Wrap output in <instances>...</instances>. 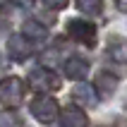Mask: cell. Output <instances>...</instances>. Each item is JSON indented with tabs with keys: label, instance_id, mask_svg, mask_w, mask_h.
<instances>
[{
	"label": "cell",
	"instance_id": "cell-16",
	"mask_svg": "<svg viewBox=\"0 0 127 127\" xmlns=\"http://www.w3.org/2000/svg\"><path fill=\"white\" fill-rule=\"evenodd\" d=\"M12 0H0V7H5V5H10Z\"/></svg>",
	"mask_w": 127,
	"mask_h": 127
},
{
	"label": "cell",
	"instance_id": "cell-10",
	"mask_svg": "<svg viewBox=\"0 0 127 127\" xmlns=\"http://www.w3.org/2000/svg\"><path fill=\"white\" fill-rule=\"evenodd\" d=\"M94 89H96L101 96H110V94L118 89V77H115V74H108V72H98V74H96V82H94Z\"/></svg>",
	"mask_w": 127,
	"mask_h": 127
},
{
	"label": "cell",
	"instance_id": "cell-1",
	"mask_svg": "<svg viewBox=\"0 0 127 127\" xmlns=\"http://www.w3.org/2000/svg\"><path fill=\"white\" fill-rule=\"evenodd\" d=\"M29 110L34 115L38 122H53L60 113V106H58V101L48 94H38L31 103H29Z\"/></svg>",
	"mask_w": 127,
	"mask_h": 127
},
{
	"label": "cell",
	"instance_id": "cell-5",
	"mask_svg": "<svg viewBox=\"0 0 127 127\" xmlns=\"http://www.w3.org/2000/svg\"><path fill=\"white\" fill-rule=\"evenodd\" d=\"M60 125L63 127H89V120H86V113L79 106H67L60 110Z\"/></svg>",
	"mask_w": 127,
	"mask_h": 127
},
{
	"label": "cell",
	"instance_id": "cell-4",
	"mask_svg": "<svg viewBox=\"0 0 127 127\" xmlns=\"http://www.w3.org/2000/svg\"><path fill=\"white\" fill-rule=\"evenodd\" d=\"M67 34L74 38V41L84 43V46H94L96 43V27L86 19H72L67 24Z\"/></svg>",
	"mask_w": 127,
	"mask_h": 127
},
{
	"label": "cell",
	"instance_id": "cell-14",
	"mask_svg": "<svg viewBox=\"0 0 127 127\" xmlns=\"http://www.w3.org/2000/svg\"><path fill=\"white\" fill-rule=\"evenodd\" d=\"M46 7H50V10H63V7H67V2L70 0H41Z\"/></svg>",
	"mask_w": 127,
	"mask_h": 127
},
{
	"label": "cell",
	"instance_id": "cell-9",
	"mask_svg": "<svg viewBox=\"0 0 127 127\" xmlns=\"http://www.w3.org/2000/svg\"><path fill=\"white\" fill-rule=\"evenodd\" d=\"M22 34H24L27 41L43 43L46 38H48V29L43 27L41 22H36V19H27V22H24V27H22Z\"/></svg>",
	"mask_w": 127,
	"mask_h": 127
},
{
	"label": "cell",
	"instance_id": "cell-6",
	"mask_svg": "<svg viewBox=\"0 0 127 127\" xmlns=\"http://www.w3.org/2000/svg\"><path fill=\"white\" fill-rule=\"evenodd\" d=\"M7 55L12 58V60H17V63L27 60V58L31 55L29 41L24 38V36H10V38H7Z\"/></svg>",
	"mask_w": 127,
	"mask_h": 127
},
{
	"label": "cell",
	"instance_id": "cell-2",
	"mask_svg": "<svg viewBox=\"0 0 127 127\" xmlns=\"http://www.w3.org/2000/svg\"><path fill=\"white\" fill-rule=\"evenodd\" d=\"M0 101L7 108H17L24 101V82L19 77H5L0 79Z\"/></svg>",
	"mask_w": 127,
	"mask_h": 127
},
{
	"label": "cell",
	"instance_id": "cell-13",
	"mask_svg": "<svg viewBox=\"0 0 127 127\" xmlns=\"http://www.w3.org/2000/svg\"><path fill=\"white\" fill-rule=\"evenodd\" d=\"M0 127H22V120L14 113L2 110V113H0Z\"/></svg>",
	"mask_w": 127,
	"mask_h": 127
},
{
	"label": "cell",
	"instance_id": "cell-15",
	"mask_svg": "<svg viewBox=\"0 0 127 127\" xmlns=\"http://www.w3.org/2000/svg\"><path fill=\"white\" fill-rule=\"evenodd\" d=\"M118 127H127V120L122 118V120H118Z\"/></svg>",
	"mask_w": 127,
	"mask_h": 127
},
{
	"label": "cell",
	"instance_id": "cell-7",
	"mask_svg": "<svg viewBox=\"0 0 127 127\" xmlns=\"http://www.w3.org/2000/svg\"><path fill=\"white\" fill-rule=\"evenodd\" d=\"M63 70H65V74H67L70 79L82 82V79L89 74V63H86L84 58H79V55H72V58H67V60H65Z\"/></svg>",
	"mask_w": 127,
	"mask_h": 127
},
{
	"label": "cell",
	"instance_id": "cell-8",
	"mask_svg": "<svg viewBox=\"0 0 127 127\" xmlns=\"http://www.w3.org/2000/svg\"><path fill=\"white\" fill-rule=\"evenodd\" d=\"M72 101L79 103V106H86V108H94L98 103V96H96V89L89 84H77L72 89Z\"/></svg>",
	"mask_w": 127,
	"mask_h": 127
},
{
	"label": "cell",
	"instance_id": "cell-11",
	"mask_svg": "<svg viewBox=\"0 0 127 127\" xmlns=\"http://www.w3.org/2000/svg\"><path fill=\"white\" fill-rule=\"evenodd\" d=\"M108 55L115 63H127V41L115 38L113 43H108Z\"/></svg>",
	"mask_w": 127,
	"mask_h": 127
},
{
	"label": "cell",
	"instance_id": "cell-12",
	"mask_svg": "<svg viewBox=\"0 0 127 127\" xmlns=\"http://www.w3.org/2000/svg\"><path fill=\"white\" fill-rule=\"evenodd\" d=\"M77 7H79V12L96 17V14H101V10H103V0H77Z\"/></svg>",
	"mask_w": 127,
	"mask_h": 127
},
{
	"label": "cell",
	"instance_id": "cell-3",
	"mask_svg": "<svg viewBox=\"0 0 127 127\" xmlns=\"http://www.w3.org/2000/svg\"><path fill=\"white\" fill-rule=\"evenodd\" d=\"M29 86L38 94H48V91L60 89V77L53 70H48V67H36L29 74Z\"/></svg>",
	"mask_w": 127,
	"mask_h": 127
}]
</instances>
